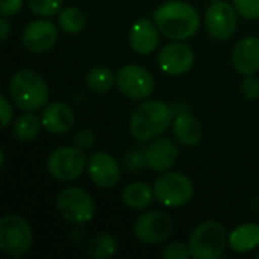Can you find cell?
Segmentation results:
<instances>
[{"label": "cell", "instance_id": "obj_1", "mask_svg": "<svg viewBox=\"0 0 259 259\" xmlns=\"http://www.w3.org/2000/svg\"><path fill=\"white\" fill-rule=\"evenodd\" d=\"M152 17L159 32L176 41L193 38L200 27L199 12L190 3L181 0H170L159 5Z\"/></svg>", "mask_w": 259, "mask_h": 259}, {"label": "cell", "instance_id": "obj_2", "mask_svg": "<svg viewBox=\"0 0 259 259\" xmlns=\"http://www.w3.org/2000/svg\"><path fill=\"white\" fill-rule=\"evenodd\" d=\"M173 108L162 100L140 103L129 120V132L138 141H152L161 137L173 123Z\"/></svg>", "mask_w": 259, "mask_h": 259}, {"label": "cell", "instance_id": "obj_3", "mask_svg": "<svg viewBox=\"0 0 259 259\" xmlns=\"http://www.w3.org/2000/svg\"><path fill=\"white\" fill-rule=\"evenodd\" d=\"M9 99L23 112H36L49 103V85L33 70H20L9 80Z\"/></svg>", "mask_w": 259, "mask_h": 259}, {"label": "cell", "instance_id": "obj_4", "mask_svg": "<svg viewBox=\"0 0 259 259\" xmlns=\"http://www.w3.org/2000/svg\"><path fill=\"white\" fill-rule=\"evenodd\" d=\"M229 244V235L225 226L215 220L202 222L190 235L191 256L196 259H219Z\"/></svg>", "mask_w": 259, "mask_h": 259}, {"label": "cell", "instance_id": "obj_5", "mask_svg": "<svg viewBox=\"0 0 259 259\" xmlns=\"http://www.w3.org/2000/svg\"><path fill=\"white\" fill-rule=\"evenodd\" d=\"M155 200L167 208H181L194 197L193 181L179 171H164L153 184Z\"/></svg>", "mask_w": 259, "mask_h": 259}, {"label": "cell", "instance_id": "obj_6", "mask_svg": "<svg viewBox=\"0 0 259 259\" xmlns=\"http://www.w3.org/2000/svg\"><path fill=\"white\" fill-rule=\"evenodd\" d=\"M33 231L27 220L20 215H5L0 219V250L12 258H20L30 250Z\"/></svg>", "mask_w": 259, "mask_h": 259}, {"label": "cell", "instance_id": "obj_7", "mask_svg": "<svg viewBox=\"0 0 259 259\" xmlns=\"http://www.w3.org/2000/svg\"><path fill=\"white\" fill-rule=\"evenodd\" d=\"M56 209L64 220L71 225H87L96 215V203L93 197L82 188H64L56 197Z\"/></svg>", "mask_w": 259, "mask_h": 259}, {"label": "cell", "instance_id": "obj_8", "mask_svg": "<svg viewBox=\"0 0 259 259\" xmlns=\"http://www.w3.org/2000/svg\"><path fill=\"white\" fill-rule=\"evenodd\" d=\"M88 165L85 150L76 146H64L55 149L47 158L49 173L62 182H70L80 178Z\"/></svg>", "mask_w": 259, "mask_h": 259}, {"label": "cell", "instance_id": "obj_9", "mask_svg": "<svg viewBox=\"0 0 259 259\" xmlns=\"http://www.w3.org/2000/svg\"><path fill=\"white\" fill-rule=\"evenodd\" d=\"M117 87L132 100H146L155 90V79L149 70L137 64L123 65L117 71Z\"/></svg>", "mask_w": 259, "mask_h": 259}, {"label": "cell", "instance_id": "obj_10", "mask_svg": "<svg viewBox=\"0 0 259 259\" xmlns=\"http://www.w3.org/2000/svg\"><path fill=\"white\" fill-rule=\"evenodd\" d=\"M173 220L161 211L143 212L134 225V234L143 244H161L170 238Z\"/></svg>", "mask_w": 259, "mask_h": 259}, {"label": "cell", "instance_id": "obj_11", "mask_svg": "<svg viewBox=\"0 0 259 259\" xmlns=\"http://www.w3.org/2000/svg\"><path fill=\"white\" fill-rule=\"evenodd\" d=\"M237 9L231 3H226L225 0L222 2H214L208 9L205 15V24L208 33L219 41H226L229 39L238 24L237 18Z\"/></svg>", "mask_w": 259, "mask_h": 259}, {"label": "cell", "instance_id": "obj_12", "mask_svg": "<svg viewBox=\"0 0 259 259\" xmlns=\"http://www.w3.org/2000/svg\"><path fill=\"white\" fill-rule=\"evenodd\" d=\"M196 61L194 50L184 41H173L165 44L158 53L159 68L170 76H182L188 73Z\"/></svg>", "mask_w": 259, "mask_h": 259}, {"label": "cell", "instance_id": "obj_13", "mask_svg": "<svg viewBox=\"0 0 259 259\" xmlns=\"http://www.w3.org/2000/svg\"><path fill=\"white\" fill-rule=\"evenodd\" d=\"M87 170L93 184L102 190L114 188L120 182V178H121L118 161L106 152L94 153L88 159Z\"/></svg>", "mask_w": 259, "mask_h": 259}, {"label": "cell", "instance_id": "obj_14", "mask_svg": "<svg viewBox=\"0 0 259 259\" xmlns=\"http://www.w3.org/2000/svg\"><path fill=\"white\" fill-rule=\"evenodd\" d=\"M56 39L58 29L50 20H33L21 33V44L30 53H44L50 50Z\"/></svg>", "mask_w": 259, "mask_h": 259}, {"label": "cell", "instance_id": "obj_15", "mask_svg": "<svg viewBox=\"0 0 259 259\" xmlns=\"http://www.w3.org/2000/svg\"><path fill=\"white\" fill-rule=\"evenodd\" d=\"M179 149L170 138H155L146 149V161L147 168L164 173L168 171L178 161Z\"/></svg>", "mask_w": 259, "mask_h": 259}, {"label": "cell", "instance_id": "obj_16", "mask_svg": "<svg viewBox=\"0 0 259 259\" xmlns=\"http://www.w3.org/2000/svg\"><path fill=\"white\" fill-rule=\"evenodd\" d=\"M159 29L149 18L137 20L129 32V44L140 55H150L159 46Z\"/></svg>", "mask_w": 259, "mask_h": 259}, {"label": "cell", "instance_id": "obj_17", "mask_svg": "<svg viewBox=\"0 0 259 259\" xmlns=\"http://www.w3.org/2000/svg\"><path fill=\"white\" fill-rule=\"evenodd\" d=\"M232 65L243 76L258 73L259 36H246L237 42L232 52Z\"/></svg>", "mask_w": 259, "mask_h": 259}, {"label": "cell", "instance_id": "obj_18", "mask_svg": "<svg viewBox=\"0 0 259 259\" xmlns=\"http://www.w3.org/2000/svg\"><path fill=\"white\" fill-rule=\"evenodd\" d=\"M41 121L42 127L50 134H67L74 124V112L67 103L52 102L42 108Z\"/></svg>", "mask_w": 259, "mask_h": 259}, {"label": "cell", "instance_id": "obj_19", "mask_svg": "<svg viewBox=\"0 0 259 259\" xmlns=\"http://www.w3.org/2000/svg\"><path fill=\"white\" fill-rule=\"evenodd\" d=\"M173 118V134L175 138L184 146H196L203 138V127L197 118L190 112H178Z\"/></svg>", "mask_w": 259, "mask_h": 259}, {"label": "cell", "instance_id": "obj_20", "mask_svg": "<svg viewBox=\"0 0 259 259\" xmlns=\"http://www.w3.org/2000/svg\"><path fill=\"white\" fill-rule=\"evenodd\" d=\"M229 247L237 253H247L259 247V225L246 223L235 228L229 235Z\"/></svg>", "mask_w": 259, "mask_h": 259}, {"label": "cell", "instance_id": "obj_21", "mask_svg": "<svg viewBox=\"0 0 259 259\" xmlns=\"http://www.w3.org/2000/svg\"><path fill=\"white\" fill-rule=\"evenodd\" d=\"M121 199L127 208L134 211H141L150 206V203L155 200V193L153 188L146 182H132L124 187Z\"/></svg>", "mask_w": 259, "mask_h": 259}, {"label": "cell", "instance_id": "obj_22", "mask_svg": "<svg viewBox=\"0 0 259 259\" xmlns=\"http://www.w3.org/2000/svg\"><path fill=\"white\" fill-rule=\"evenodd\" d=\"M117 252V240L109 232L94 234L87 244V255L93 259H109Z\"/></svg>", "mask_w": 259, "mask_h": 259}, {"label": "cell", "instance_id": "obj_23", "mask_svg": "<svg viewBox=\"0 0 259 259\" xmlns=\"http://www.w3.org/2000/svg\"><path fill=\"white\" fill-rule=\"evenodd\" d=\"M42 127V121L41 117L35 115L33 112H26L21 114L12 124V134L18 141L27 143V141H33L39 131Z\"/></svg>", "mask_w": 259, "mask_h": 259}, {"label": "cell", "instance_id": "obj_24", "mask_svg": "<svg viewBox=\"0 0 259 259\" xmlns=\"http://www.w3.org/2000/svg\"><path fill=\"white\" fill-rule=\"evenodd\" d=\"M85 82L93 93L105 94L114 87V83H117V76L108 67L96 65L87 73Z\"/></svg>", "mask_w": 259, "mask_h": 259}, {"label": "cell", "instance_id": "obj_25", "mask_svg": "<svg viewBox=\"0 0 259 259\" xmlns=\"http://www.w3.org/2000/svg\"><path fill=\"white\" fill-rule=\"evenodd\" d=\"M58 24L62 32L68 35H77L87 26V15L82 9L70 6L61 9V12L58 14Z\"/></svg>", "mask_w": 259, "mask_h": 259}, {"label": "cell", "instance_id": "obj_26", "mask_svg": "<svg viewBox=\"0 0 259 259\" xmlns=\"http://www.w3.org/2000/svg\"><path fill=\"white\" fill-rule=\"evenodd\" d=\"M29 9L39 17H55L61 12L64 0H26Z\"/></svg>", "mask_w": 259, "mask_h": 259}, {"label": "cell", "instance_id": "obj_27", "mask_svg": "<svg viewBox=\"0 0 259 259\" xmlns=\"http://www.w3.org/2000/svg\"><path fill=\"white\" fill-rule=\"evenodd\" d=\"M146 149L147 147H144V146H137V147L131 149L126 153V156H124V167L129 171H140V170L147 167Z\"/></svg>", "mask_w": 259, "mask_h": 259}, {"label": "cell", "instance_id": "obj_28", "mask_svg": "<svg viewBox=\"0 0 259 259\" xmlns=\"http://www.w3.org/2000/svg\"><path fill=\"white\" fill-rule=\"evenodd\" d=\"M237 12L246 20H259V0H232Z\"/></svg>", "mask_w": 259, "mask_h": 259}, {"label": "cell", "instance_id": "obj_29", "mask_svg": "<svg viewBox=\"0 0 259 259\" xmlns=\"http://www.w3.org/2000/svg\"><path fill=\"white\" fill-rule=\"evenodd\" d=\"M162 256L165 259H190L191 256V250L190 246L181 241H175L170 243L164 247L162 250Z\"/></svg>", "mask_w": 259, "mask_h": 259}, {"label": "cell", "instance_id": "obj_30", "mask_svg": "<svg viewBox=\"0 0 259 259\" xmlns=\"http://www.w3.org/2000/svg\"><path fill=\"white\" fill-rule=\"evenodd\" d=\"M73 141H74L76 147H79L82 150H90L96 144V135L91 129H80L76 132Z\"/></svg>", "mask_w": 259, "mask_h": 259}, {"label": "cell", "instance_id": "obj_31", "mask_svg": "<svg viewBox=\"0 0 259 259\" xmlns=\"http://www.w3.org/2000/svg\"><path fill=\"white\" fill-rule=\"evenodd\" d=\"M241 93L246 99L255 100L259 97V79L255 77V74L246 76L241 83Z\"/></svg>", "mask_w": 259, "mask_h": 259}, {"label": "cell", "instance_id": "obj_32", "mask_svg": "<svg viewBox=\"0 0 259 259\" xmlns=\"http://www.w3.org/2000/svg\"><path fill=\"white\" fill-rule=\"evenodd\" d=\"M0 118H2V127H3V129L8 127V126L11 124L12 118H14L12 105H11V102H9L5 96L0 97Z\"/></svg>", "mask_w": 259, "mask_h": 259}, {"label": "cell", "instance_id": "obj_33", "mask_svg": "<svg viewBox=\"0 0 259 259\" xmlns=\"http://www.w3.org/2000/svg\"><path fill=\"white\" fill-rule=\"evenodd\" d=\"M24 0H0V12L2 15L11 17L21 11Z\"/></svg>", "mask_w": 259, "mask_h": 259}, {"label": "cell", "instance_id": "obj_34", "mask_svg": "<svg viewBox=\"0 0 259 259\" xmlns=\"http://www.w3.org/2000/svg\"><path fill=\"white\" fill-rule=\"evenodd\" d=\"M9 33H11V23L8 21L6 15H3L0 18V39L2 41H6L8 36H9Z\"/></svg>", "mask_w": 259, "mask_h": 259}, {"label": "cell", "instance_id": "obj_35", "mask_svg": "<svg viewBox=\"0 0 259 259\" xmlns=\"http://www.w3.org/2000/svg\"><path fill=\"white\" fill-rule=\"evenodd\" d=\"M252 209H253V212L259 215V197H256L253 202H252Z\"/></svg>", "mask_w": 259, "mask_h": 259}, {"label": "cell", "instance_id": "obj_36", "mask_svg": "<svg viewBox=\"0 0 259 259\" xmlns=\"http://www.w3.org/2000/svg\"><path fill=\"white\" fill-rule=\"evenodd\" d=\"M211 2H222V0H211Z\"/></svg>", "mask_w": 259, "mask_h": 259}, {"label": "cell", "instance_id": "obj_37", "mask_svg": "<svg viewBox=\"0 0 259 259\" xmlns=\"http://www.w3.org/2000/svg\"><path fill=\"white\" fill-rule=\"evenodd\" d=\"M256 256H258V258H259V252H258V255H256Z\"/></svg>", "mask_w": 259, "mask_h": 259}]
</instances>
